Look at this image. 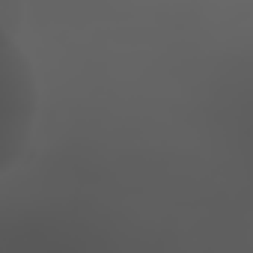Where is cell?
Segmentation results:
<instances>
[{
  "label": "cell",
  "instance_id": "1",
  "mask_svg": "<svg viewBox=\"0 0 253 253\" xmlns=\"http://www.w3.org/2000/svg\"><path fill=\"white\" fill-rule=\"evenodd\" d=\"M39 113L36 72L27 54L12 45L0 54V176L9 173L27 152Z\"/></svg>",
  "mask_w": 253,
  "mask_h": 253
},
{
  "label": "cell",
  "instance_id": "2",
  "mask_svg": "<svg viewBox=\"0 0 253 253\" xmlns=\"http://www.w3.org/2000/svg\"><path fill=\"white\" fill-rule=\"evenodd\" d=\"M15 45V39H12V33H9V27L0 21V54H6L9 48Z\"/></svg>",
  "mask_w": 253,
  "mask_h": 253
}]
</instances>
